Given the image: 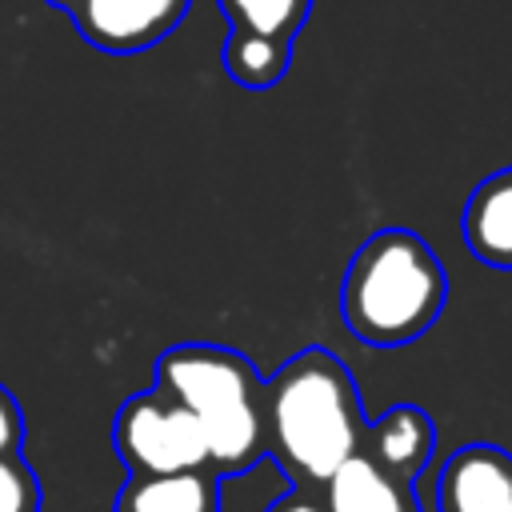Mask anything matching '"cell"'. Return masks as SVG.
Returning a JSON list of instances; mask_svg holds the SVG:
<instances>
[{
	"instance_id": "ba28073f",
	"label": "cell",
	"mask_w": 512,
	"mask_h": 512,
	"mask_svg": "<svg viewBox=\"0 0 512 512\" xmlns=\"http://www.w3.org/2000/svg\"><path fill=\"white\" fill-rule=\"evenodd\" d=\"M460 232L480 264L512 272V168H500L472 188Z\"/></svg>"
},
{
	"instance_id": "8992f818",
	"label": "cell",
	"mask_w": 512,
	"mask_h": 512,
	"mask_svg": "<svg viewBox=\"0 0 512 512\" xmlns=\"http://www.w3.org/2000/svg\"><path fill=\"white\" fill-rule=\"evenodd\" d=\"M428 512H512V452L464 444L436 472Z\"/></svg>"
},
{
	"instance_id": "3957f363",
	"label": "cell",
	"mask_w": 512,
	"mask_h": 512,
	"mask_svg": "<svg viewBox=\"0 0 512 512\" xmlns=\"http://www.w3.org/2000/svg\"><path fill=\"white\" fill-rule=\"evenodd\" d=\"M156 388L196 416L220 480L240 476L268 456L264 376L244 352L200 340L172 344L156 360Z\"/></svg>"
},
{
	"instance_id": "5bb4252c",
	"label": "cell",
	"mask_w": 512,
	"mask_h": 512,
	"mask_svg": "<svg viewBox=\"0 0 512 512\" xmlns=\"http://www.w3.org/2000/svg\"><path fill=\"white\" fill-rule=\"evenodd\" d=\"M0 456H24V408L0 384Z\"/></svg>"
},
{
	"instance_id": "30bf717a",
	"label": "cell",
	"mask_w": 512,
	"mask_h": 512,
	"mask_svg": "<svg viewBox=\"0 0 512 512\" xmlns=\"http://www.w3.org/2000/svg\"><path fill=\"white\" fill-rule=\"evenodd\" d=\"M324 508L328 512H420L416 492L392 484L364 452L344 460L332 480L324 484Z\"/></svg>"
},
{
	"instance_id": "7c38bea8",
	"label": "cell",
	"mask_w": 512,
	"mask_h": 512,
	"mask_svg": "<svg viewBox=\"0 0 512 512\" xmlns=\"http://www.w3.org/2000/svg\"><path fill=\"white\" fill-rule=\"evenodd\" d=\"M292 64V48L288 44H272V40H252V36H232L224 44V72L248 88V92H264L272 84L284 80Z\"/></svg>"
},
{
	"instance_id": "5b68a950",
	"label": "cell",
	"mask_w": 512,
	"mask_h": 512,
	"mask_svg": "<svg viewBox=\"0 0 512 512\" xmlns=\"http://www.w3.org/2000/svg\"><path fill=\"white\" fill-rule=\"evenodd\" d=\"M188 8L192 0H72L68 16L92 48L128 56L168 40Z\"/></svg>"
},
{
	"instance_id": "9a60e30c",
	"label": "cell",
	"mask_w": 512,
	"mask_h": 512,
	"mask_svg": "<svg viewBox=\"0 0 512 512\" xmlns=\"http://www.w3.org/2000/svg\"><path fill=\"white\" fill-rule=\"evenodd\" d=\"M264 512H328V508H324V500H316L312 492L292 488V492H284L280 500H272Z\"/></svg>"
},
{
	"instance_id": "4fadbf2b",
	"label": "cell",
	"mask_w": 512,
	"mask_h": 512,
	"mask_svg": "<svg viewBox=\"0 0 512 512\" xmlns=\"http://www.w3.org/2000/svg\"><path fill=\"white\" fill-rule=\"evenodd\" d=\"M0 512H40V480L24 456H0Z\"/></svg>"
},
{
	"instance_id": "6da1fadb",
	"label": "cell",
	"mask_w": 512,
	"mask_h": 512,
	"mask_svg": "<svg viewBox=\"0 0 512 512\" xmlns=\"http://www.w3.org/2000/svg\"><path fill=\"white\" fill-rule=\"evenodd\" d=\"M364 408L348 364L312 344L288 356L264 380V440L268 456L296 488L328 484L332 472L364 448Z\"/></svg>"
},
{
	"instance_id": "2e32d148",
	"label": "cell",
	"mask_w": 512,
	"mask_h": 512,
	"mask_svg": "<svg viewBox=\"0 0 512 512\" xmlns=\"http://www.w3.org/2000/svg\"><path fill=\"white\" fill-rule=\"evenodd\" d=\"M48 4H52V8H64V12H68V4H72V0H48Z\"/></svg>"
},
{
	"instance_id": "52a82bcc",
	"label": "cell",
	"mask_w": 512,
	"mask_h": 512,
	"mask_svg": "<svg viewBox=\"0 0 512 512\" xmlns=\"http://www.w3.org/2000/svg\"><path fill=\"white\" fill-rule=\"evenodd\" d=\"M392 484L416 492L420 476L436 452V420L420 404H396L384 416L368 420L364 448H360Z\"/></svg>"
},
{
	"instance_id": "7a4b0ae2",
	"label": "cell",
	"mask_w": 512,
	"mask_h": 512,
	"mask_svg": "<svg viewBox=\"0 0 512 512\" xmlns=\"http://www.w3.org/2000/svg\"><path fill=\"white\" fill-rule=\"evenodd\" d=\"M448 276L440 256L408 228L368 236L340 288L344 328L368 348H400L420 340L444 312Z\"/></svg>"
},
{
	"instance_id": "9c48e42d",
	"label": "cell",
	"mask_w": 512,
	"mask_h": 512,
	"mask_svg": "<svg viewBox=\"0 0 512 512\" xmlns=\"http://www.w3.org/2000/svg\"><path fill=\"white\" fill-rule=\"evenodd\" d=\"M220 476L180 472V476H128L112 512H220Z\"/></svg>"
},
{
	"instance_id": "277c9868",
	"label": "cell",
	"mask_w": 512,
	"mask_h": 512,
	"mask_svg": "<svg viewBox=\"0 0 512 512\" xmlns=\"http://www.w3.org/2000/svg\"><path fill=\"white\" fill-rule=\"evenodd\" d=\"M112 448L124 460L128 476H180V472L212 468L208 440L196 416L156 384L132 392L116 408Z\"/></svg>"
},
{
	"instance_id": "8fae6325",
	"label": "cell",
	"mask_w": 512,
	"mask_h": 512,
	"mask_svg": "<svg viewBox=\"0 0 512 512\" xmlns=\"http://www.w3.org/2000/svg\"><path fill=\"white\" fill-rule=\"evenodd\" d=\"M228 16L232 36L272 40L296 48V36L312 12V0H216Z\"/></svg>"
}]
</instances>
